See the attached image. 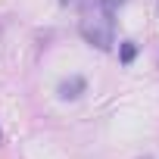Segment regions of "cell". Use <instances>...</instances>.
<instances>
[{
  "instance_id": "6da1fadb",
  "label": "cell",
  "mask_w": 159,
  "mask_h": 159,
  "mask_svg": "<svg viewBox=\"0 0 159 159\" xmlns=\"http://www.w3.org/2000/svg\"><path fill=\"white\" fill-rule=\"evenodd\" d=\"M78 31L91 47L109 50L112 47V0H91L88 10L81 13Z\"/></svg>"
},
{
  "instance_id": "3957f363",
  "label": "cell",
  "mask_w": 159,
  "mask_h": 159,
  "mask_svg": "<svg viewBox=\"0 0 159 159\" xmlns=\"http://www.w3.org/2000/svg\"><path fill=\"white\" fill-rule=\"evenodd\" d=\"M134 53H137V47H134V44H131V41H125V44H122V62H125V66H128V62H131V59H134Z\"/></svg>"
},
{
  "instance_id": "7a4b0ae2",
  "label": "cell",
  "mask_w": 159,
  "mask_h": 159,
  "mask_svg": "<svg viewBox=\"0 0 159 159\" xmlns=\"http://www.w3.org/2000/svg\"><path fill=\"white\" fill-rule=\"evenodd\" d=\"M84 88H88V81L81 75H72V78H66V81H59V97L62 100H78L84 94Z\"/></svg>"
},
{
  "instance_id": "277c9868",
  "label": "cell",
  "mask_w": 159,
  "mask_h": 159,
  "mask_svg": "<svg viewBox=\"0 0 159 159\" xmlns=\"http://www.w3.org/2000/svg\"><path fill=\"white\" fill-rule=\"evenodd\" d=\"M59 3H72V0H59Z\"/></svg>"
}]
</instances>
